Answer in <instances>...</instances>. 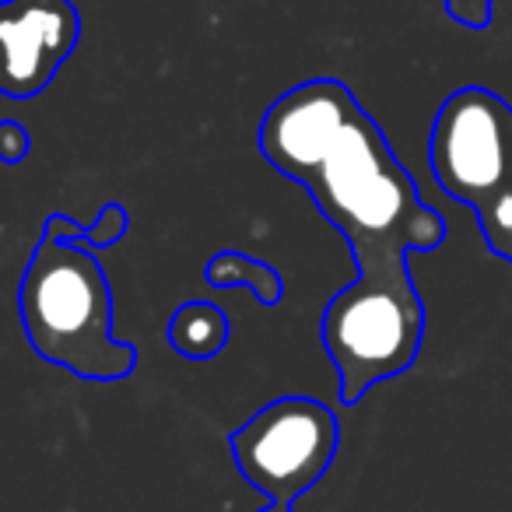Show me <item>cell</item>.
<instances>
[{
  "mask_svg": "<svg viewBox=\"0 0 512 512\" xmlns=\"http://www.w3.org/2000/svg\"><path fill=\"white\" fill-rule=\"evenodd\" d=\"M299 186L344 235L358 271L404 267L407 253H428L446 242L442 214L421 200L414 176L365 109L344 123Z\"/></svg>",
  "mask_w": 512,
  "mask_h": 512,
  "instance_id": "6da1fadb",
  "label": "cell"
},
{
  "mask_svg": "<svg viewBox=\"0 0 512 512\" xmlns=\"http://www.w3.org/2000/svg\"><path fill=\"white\" fill-rule=\"evenodd\" d=\"M18 316L36 355L92 383H120L137 348L113 337V292L92 249L43 232L18 288Z\"/></svg>",
  "mask_w": 512,
  "mask_h": 512,
  "instance_id": "7a4b0ae2",
  "label": "cell"
},
{
  "mask_svg": "<svg viewBox=\"0 0 512 512\" xmlns=\"http://www.w3.org/2000/svg\"><path fill=\"white\" fill-rule=\"evenodd\" d=\"M428 162L442 193L481 211L512 186V106L481 85L453 92L435 113Z\"/></svg>",
  "mask_w": 512,
  "mask_h": 512,
  "instance_id": "5b68a950",
  "label": "cell"
},
{
  "mask_svg": "<svg viewBox=\"0 0 512 512\" xmlns=\"http://www.w3.org/2000/svg\"><path fill=\"white\" fill-rule=\"evenodd\" d=\"M169 344L183 358L193 362H207V358L221 355L228 344V313L214 302H183L169 320Z\"/></svg>",
  "mask_w": 512,
  "mask_h": 512,
  "instance_id": "ba28073f",
  "label": "cell"
},
{
  "mask_svg": "<svg viewBox=\"0 0 512 512\" xmlns=\"http://www.w3.org/2000/svg\"><path fill=\"white\" fill-rule=\"evenodd\" d=\"M81 39L71 0H0V95L36 99Z\"/></svg>",
  "mask_w": 512,
  "mask_h": 512,
  "instance_id": "8992f818",
  "label": "cell"
},
{
  "mask_svg": "<svg viewBox=\"0 0 512 512\" xmlns=\"http://www.w3.org/2000/svg\"><path fill=\"white\" fill-rule=\"evenodd\" d=\"M127 207L123 204H106L99 214V221L95 225H85L81 228L78 221H71L67 214H50V218L43 221V232L53 235V239L60 242H71V246H81V249H109L116 246V242L127 235Z\"/></svg>",
  "mask_w": 512,
  "mask_h": 512,
  "instance_id": "30bf717a",
  "label": "cell"
},
{
  "mask_svg": "<svg viewBox=\"0 0 512 512\" xmlns=\"http://www.w3.org/2000/svg\"><path fill=\"white\" fill-rule=\"evenodd\" d=\"M358 109L362 106L351 88L337 78H316L288 88L260 120V155L285 179L302 183Z\"/></svg>",
  "mask_w": 512,
  "mask_h": 512,
  "instance_id": "52a82bcc",
  "label": "cell"
},
{
  "mask_svg": "<svg viewBox=\"0 0 512 512\" xmlns=\"http://www.w3.org/2000/svg\"><path fill=\"white\" fill-rule=\"evenodd\" d=\"M491 4L495 0H446L449 15L467 29H484L491 22Z\"/></svg>",
  "mask_w": 512,
  "mask_h": 512,
  "instance_id": "4fadbf2b",
  "label": "cell"
},
{
  "mask_svg": "<svg viewBox=\"0 0 512 512\" xmlns=\"http://www.w3.org/2000/svg\"><path fill=\"white\" fill-rule=\"evenodd\" d=\"M425 341V306L411 267H362L323 309V348L337 369L341 404L414 365Z\"/></svg>",
  "mask_w": 512,
  "mask_h": 512,
  "instance_id": "3957f363",
  "label": "cell"
},
{
  "mask_svg": "<svg viewBox=\"0 0 512 512\" xmlns=\"http://www.w3.org/2000/svg\"><path fill=\"white\" fill-rule=\"evenodd\" d=\"M260 512H295V509H292V505H285V502H267Z\"/></svg>",
  "mask_w": 512,
  "mask_h": 512,
  "instance_id": "5bb4252c",
  "label": "cell"
},
{
  "mask_svg": "<svg viewBox=\"0 0 512 512\" xmlns=\"http://www.w3.org/2000/svg\"><path fill=\"white\" fill-rule=\"evenodd\" d=\"M29 151H32V137L22 123L18 120L0 123V162L18 165L22 158H29Z\"/></svg>",
  "mask_w": 512,
  "mask_h": 512,
  "instance_id": "7c38bea8",
  "label": "cell"
},
{
  "mask_svg": "<svg viewBox=\"0 0 512 512\" xmlns=\"http://www.w3.org/2000/svg\"><path fill=\"white\" fill-rule=\"evenodd\" d=\"M474 214H477V225H481V235L491 253L512 264V186Z\"/></svg>",
  "mask_w": 512,
  "mask_h": 512,
  "instance_id": "8fae6325",
  "label": "cell"
},
{
  "mask_svg": "<svg viewBox=\"0 0 512 512\" xmlns=\"http://www.w3.org/2000/svg\"><path fill=\"white\" fill-rule=\"evenodd\" d=\"M204 281L211 288H249L260 306H278L285 299V278L271 264L256 260V256L235 253V249L214 253L207 260Z\"/></svg>",
  "mask_w": 512,
  "mask_h": 512,
  "instance_id": "9c48e42d",
  "label": "cell"
},
{
  "mask_svg": "<svg viewBox=\"0 0 512 512\" xmlns=\"http://www.w3.org/2000/svg\"><path fill=\"white\" fill-rule=\"evenodd\" d=\"M228 446L239 474L267 502L292 505L330 470L341 446V421L313 397H278L235 428Z\"/></svg>",
  "mask_w": 512,
  "mask_h": 512,
  "instance_id": "277c9868",
  "label": "cell"
}]
</instances>
